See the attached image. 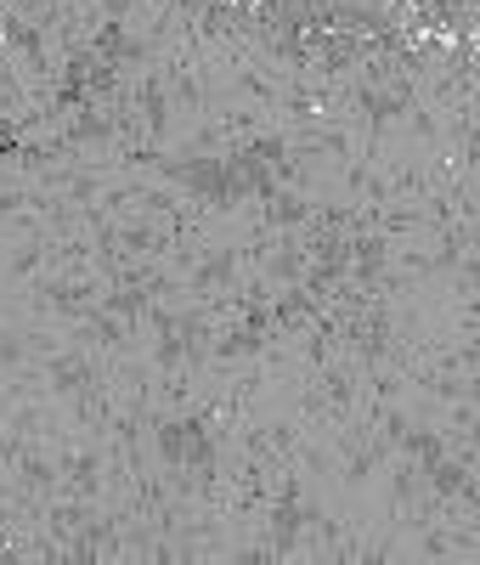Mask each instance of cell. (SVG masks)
Here are the masks:
<instances>
[{
  "label": "cell",
  "instance_id": "1",
  "mask_svg": "<svg viewBox=\"0 0 480 565\" xmlns=\"http://www.w3.org/2000/svg\"><path fill=\"white\" fill-rule=\"evenodd\" d=\"M260 63L164 0H0V532L68 526L79 476H141L192 430L186 351L221 362L210 271L249 260Z\"/></svg>",
  "mask_w": 480,
  "mask_h": 565
}]
</instances>
